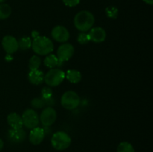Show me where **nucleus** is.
Returning a JSON list of instances; mask_svg holds the SVG:
<instances>
[{
  "mask_svg": "<svg viewBox=\"0 0 153 152\" xmlns=\"http://www.w3.org/2000/svg\"><path fill=\"white\" fill-rule=\"evenodd\" d=\"M95 18L92 13L88 10H82L75 16L74 25L81 32H86L93 28Z\"/></svg>",
  "mask_w": 153,
  "mask_h": 152,
  "instance_id": "obj_1",
  "label": "nucleus"
},
{
  "mask_svg": "<svg viewBox=\"0 0 153 152\" xmlns=\"http://www.w3.org/2000/svg\"><path fill=\"white\" fill-rule=\"evenodd\" d=\"M31 48L39 55H47L54 50V45L52 40L46 37L38 36L34 39Z\"/></svg>",
  "mask_w": 153,
  "mask_h": 152,
  "instance_id": "obj_2",
  "label": "nucleus"
},
{
  "mask_svg": "<svg viewBox=\"0 0 153 152\" xmlns=\"http://www.w3.org/2000/svg\"><path fill=\"white\" fill-rule=\"evenodd\" d=\"M51 144L55 150H66L71 144V138L67 133L64 131H58L52 135Z\"/></svg>",
  "mask_w": 153,
  "mask_h": 152,
  "instance_id": "obj_3",
  "label": "nucleus"
},
{
  "mask_svg": "<svg viewBox=\"0 0 153 152\" xmlns=\"http://www.w3.org/2000/svg\"><path fill=\"white\" fill-rule=\"evenodd\" d=\"M65 78V73L59 69H51L44 75V81L49 86H57Z\"/></svg>",
  "mask_w": 153,
  "mask_h": 152,
  "instance_id": "obj_4",
  "label": "nucleus"
},
{
  "mask_svg": "<svg viewBox=\"0 0 153 152\" xmlns=\"http://www.w3.org/2000/svg\"><path fill=\"white\" fill-rule=\"evenodd\" d=\"M61 104L67 110H74L80 104V98L76 92L67 91L61 96Z\"/></svg>",
  "mask_w": 153,
  "mask_h": 152,
  "instance_id": "obj_5",
  "label": "nucleus"
},
{
  "mask_svg": "<svg viewBox=\"0 0 153 152\" xmlns=\"http://www.w3.org/2000/svg\"><path fill=\"white\" fill-rule=\"evenodd\" d=\"M22 120L24 126L31 130L38 126L40 122L38 114L32 109H27L23 112Z\"/></svg>",
  "mask_w": 153,
  "mask_h": 152,
  "instance_id": "obj_6",
  "label": "nucleus"
},
{
  "mask_svg": "<svg viewBox=\"0 0 153 152\" xmlns=\"http://www.w3.org/2000/svg\"><path fill=\"white\" fill-rule=\"evenodd\" d=\"M74 47L70 43H64L57 50V58L59 61V65L65 61H69L74 54Z\"/></svg>",
  "mask_w": 153,
  "mask_h": 152,
  "instance_id": "obj_7",
  "label": "nucleus"
},
{
  "mask_svg": "<svg viewBox=\"0 0 153 152\" xmlns=\"http://www.w3.org/2000/svg\"><path fill=\"white\" fill-rule=\"evenodd\" d=\"M39 119L43 126L49 127L56 121L57 113L52 107H47L41 112Z\"/></svg>",
  "mask_w": 153,
  "mask_h": 152,
  "instance_id": "obj_8",
  "label": "nucleus"
},
{
  "mask_svg": "<svg viewBox=\"0 0 153 152\" xmlns=\"http://www.w3.org/2000/svg\"><path fill=\"white\" fill-rule=\"evenodd\" d=\"M52 37L55 41L59 43H65L70 38V32L62 25H57L52 30Z\"/></svg>",
  "mask_w": 153,
  "mask_h": 152,
  "instance_id": "obj_9",
  "label": "nucleus"
},
{
  "mask_svg": "<svg viewBox=\"0 0 153 152\" xmlns=\"http://www.w3.org/2000/svg\"><path fill=\"white\" fill-rule=\"evenodd\" d=\"M1 45L7 54H10V55L16 52L19 49L17 40L13 36L7 35L3 37L1 40Z\"/></svg>",
  "mask_w": 153,
  "mask_h": 152,
  "instance_id": "obj_10",
  "label": "nucleus"
},
{
  "mask_svg": "<svg viewBox=\"0 0 153 152\" xmlns=\"http://www.w3.org/2000/svg\"><path fill=\"white\" fill-rule=\"evenodd\" d=\"M90 40L94 43H102L104 42L106 39V31L101 27H95L89 30Z\"/></svg>",
  "mask_w": 153,
  "mask_h": 152,
  "instance_id": "obj_11",
  "label": "nucleus"
},
{
  "mask_svg": "<svg viewBox=\"0 0 153 152\" xmlns=\"http://www.w3.org/2000/svg\"><path fill=\"white\" fill-rule=\"evenodd\" d=\"M26 133L22 128L13 129L10 128L7 132V138L13 143H20L25 140Z\"/></svg>",
  "mask_w": 153,
  "mask_h": 152,
  "instance_id": "obj_12",
  "label": "nucleus"
},
{
  "mask_svg": "<svg viewBox=\"0 0 153 152\" xmlns=\"http://www.w3.org/2000/svg\"><path fill=\"white\" fill-rule=\"evenodd\" d=\"M45 137V131L41 128L36 127L31 129L29 134V141L34 145H38L43 141Z\"/></svg>",
  "mask_w": 153,
  "mask_h": 152,
  "instance_id": "obj_13",
  "label": "nucleus"
},
{
  "mask_svg": "<svg viewBox=\"0 0 153 152\" xmlns=\"http://www.w3.org/2000/svg\"><path fill=\"white\" fill-rule=\"evenodd\" d=\"M44 73L40 70H31L28 75V78L32 84L39 85L44 81Z\"/></svg>",
  "mask_w": 153,
  "mask_h": 152,
  "instance_id": "obj_14",
  "label": "nucleus"
},
{
  "mask_svg": "<svg viewBox=\"0 0 153 152\" xmlns=\"http://www.w3.org/2000/svg\"><path fill=\"white\" fill-rule=\"evenodd\" d=\"M7 121L10 127L13 129L22 128L23 126L22 117L16 113H10L7 117Z\"/></svg>",
  "mask_w": 153,
  "mask_h": 152,
  "instance_id": "obj_15",
  "label": "nucleus"
},
{
  "mask_svg": "<svg viewBox=\"0 0 153 152\" xmlns=\"http://www.w3.org/2000/svg\"><path fill=\"white\" fill-rule=\"evenodd\" d=\"M65 77L72 83H78L82 80V74L76 69H69L65 73Z\"/></svg>",
  "mask_w": 153,
  "mask_h": 152,
  "instance_id": "obj_16",
  "label": "nucleus"
},
{
  "mask_svg": "<svg viewBox=\"0 0 153 152\" xmlns=\"http://www.w3.org/2000/svg\"><path fill=\"white\" fill-rule=\"evenodd\" d=\"M45 66L48 67L49 69H54L55 66L59 65V61L57 58L56 55L49 54V55L46 57V58L43 61Z\"/></svg>",
  "mask_w": 153,
  "mask_h": 152,
  "instance_id": "obj_17",
  "label": "nucleus"
},
{
  "mask_svg": "<svg viewBox=\"0 0 153 152\" xmlns=\"http://www.w3.org/2000/svg\"><path fill=\"white\" fill-rule=\"evenodd\" d=\"M11 14V7L5 3L0 4V19H6Z\"/></svg>",
  "mask_w": 153,
  "mask_h": 152,
  "instance_id": "obj_18",
  "label": "nucleus"
},
{
  "mask_svg": "<svg viewBox=\"0 0 153 152\" xmlns=\"http://www.w3.org/2000/svg\"><path fill=\"white\" fill-rule=\"evenodd\" d=\"M31 43H32V41L30 37H22L18 41V46H19V49L25 51L29 49L31 47Z\"/></svg>",
  "mask_w": 153,
  "mask_h": 152,
  "instance_id": "obj_19",
  "label": "nucleus"
},
{
  "mask_svg": "<svg viewBox=\"0 0 153 152\" xmlns=\"http://www.w3.org/2000/svg\"><path fill=\"white\" fill-rule=\"evenodd\" d=\"M117 152H135L132 145L128 142H122L117 148Z\"/></svg>",
  "mask_w": 153,
  "mask_h": 152,
  "instance_id": "obj_20",
  "label": "nucleus"
},
{
  "mask_svg": "<svg viewBox=\"0 0 153 152\" xmlns=\"http://www.w3.org/2000/svg\"><path fill=\"white\" fill-rule=\"evenodd\" d=\"M40 64H41L40 58L37 55H33L30 58L29 62H28V68H29L30 71L38 69L39 67L40 66Z\"/></svg>",
  "mask_w": 153,
  "mask_h": 152,
  "instance_id": "obj_21",
  "label": "nucleus"
},
{
  "mask_svg": "<svg viewBox=\"0 0 153 152\" xmlns=\"http://www.w3.org/2000/svg\"><path fill=\"white\" fill-rule=\"evenodd\" d=\"M118 12L119 11H118L117 7L113 5L108 6V7H106L105 9L106 15H107L108 17L110 18V19H116V18H117Z\"/></svg>",
  "mask_w": 153,
  "mask_h": 152,
  "instance_id": "obj_22",
  "label": "nucleus"
},
{
  "mask_svg": "<svg viewBox=\"0 0 153 152\" xmlns=\"http://www.w3.org/2000/svg\"><path fill=\"white\" fill-rule=\"evenodd\" d=\"M31 106L35 109H41L46 105L44 100L42 98H35L31 102Z\"/></svg>",
  "mask_w": 153,
  "mask_h": 152,
  "instance_id": "obj_23",
  "label": "nucleus"
},
{
  "mask_svg": "<svg viewBox=\"0 0 153 152\" xmlns=\"http://www.w3.org/2000/svg\"><path fill=\"white\" fill-rule=\"evenodd\" d=\"M77 40L78 42H79V44L81 45H85L91 41V40H90L89 35H88V34H87L86 32H81L80 34L78 35Z\"/></svg>",
  "mask_w": 153,
  "mask_h": 152,
  "instance_id": "obj_24",
  "label": "nucleus"
},
{
  "mask_svg": "<svg viewBox=\"0 0 153 152\" xmlns=\"http://www.w3.org/2000/svg\"><path fill=\"white\" fill-rule=\"evenodd\" d=\"M52 97V90L49 86H45L41 89V98L43 99Z\"/></svg>",
  "mask_w": 153,
  "mask_h": 152,
  "instance_id": "obj_25",
  "label": "nucleus"
},
{
  "mask_svg": "<svg viewBox=\"0 0 153 152\" xmlns=\"http://www.w3.org/2000/svg\"><path fill=\"white\" fill-rule=\"evenodd\" d=\"M62 1L66 6H68L70 7H75L80 2V0H62Z\"/></svg>",
  "mask_w": 153,
  "mask_h": 152,
  "instance_id": "obj_26",
  "label": "nucleus"
},
{
  "mask_svg": "<svg viewBox=\"0 0 153 152\" xmlns=\"http://www.w3.org/2000/svg\"><path fill=\"white\" fill-rule=\"evenodd\" d=\"M31 36H32V37H34V38H36V37H38V36H40L39 35V34H40V33L38 32V31H32V33H31Z\"/></svg>",
  "mask_w": 153,
  "mask_h": 152,
  "instance_id": "obj_27",
  "label": "nucleus"
},
{
  "mask_svg": "<svg viewBox=\"0 0 153 152\" xmlns=\"http://www.w3.org/2000/svg\"><path fill=\"white\" fill-rule=\"evenodd\" d=\"M5 59L7 61H10L13 60V57L11 56V55H10V54H7L5 57Z\"/></svg>",
  "mask_w": 153,
  "mask_h": 152,
  "instance_id": "obj_28",
  "label": "nucleus"
},
{
  "mask_svg": "<svg viewBox=\"0 0 153 152\" xmlns=\"http://www.w3.org/2000/svg\"><path fill=\"white\" fill-rule=\"evenodd\" d=\"M3 148H4V142H3V140L0 138V151L2 150Z\"/></svg>",
  "mask_w": 153,
  "mask_h": 152,
  "instance_id": "obj_29",
  "label": "nucleus"
},
{
  "mask_svg": "<svg viewBox=\"0 0 153 152\" xmlns=\"http://www.w3.org/2000/svg\"><path fill=\"white\" fill-rule=\"evenodd\" d=\"M143 1H144L145 3H146V4H150V5H152L153 4V0H143Z\"/></svg>",
  "mask_w": 153,
  "mask_h": 152,
  "instance_id": "obj_30",
  "label": "nucleus"
},
{
  "mask_svg": "<svg viewBox=\"0 0 153 152\" xmlns=\"http://www.w3.org/2000/svg\"><path fill=\"white\" fill-rule=\"evenodd\" d=\"M5 1L6 0H0V4H1V3H4Z\"/></svg>",
  "mask_w": 153,
  "mask_h": 152,
  "instance_id": "obj_31",
  "label": "nucleus"
}]
</instances>
